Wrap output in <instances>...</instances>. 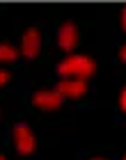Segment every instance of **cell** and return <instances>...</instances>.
Returning a JSON list of instances; mask_svg holds the SVG:
<instances>
[{
    "mask_svg": "<svg viewBox=\"0 0 126 160\" xmlns=\"http://www.w3.org/2000/svg\"><path fill=\"white\" fill-rule=\"evenodd\" d=\"M60 76H78L80 80H85L87 76L94 73V62L85 55H78V57H66V60L57 67Z\"/></svg>",
    "mask_w": 126,
    "mask_h": 160,
    "instance_id": "cell-1",
    "label": "cell"
},
{
    "mask_svg": "<svg viewBox=\"0 0 126 160\" xmlns=\"http://www.w3.org/2000/svg\"><path fill=\"white\" fill-rule=\"evenodd\" d=\"M14 140H16L18 153H30L32 147H34V137H32L30 128H28L25 123H18V126L14 128Z\"/></svg>",
    "mask_w": 126,
    "mask_h": 160,
    "instance_id": "cell-2",
    "label": "cell"
},
{
    "mask_svg": "<svg viewBox=\"0 0 126 160\" xmlns=\"http://www.w3.org/2000/svg\"><path fill=\"white\" fill-rule=\"evenodd\" d=\"M85 89H87L85 80H80V78H66V80H62V82L57 85L55 92L60 94V96H83Z\"/></svg>",
    "mask_w": 126,
    "mask_h": 160,
    "instance_id": "cell-3",
    "label": "cell"
},
{
    "mask_svg": "<svg viewBox=\"0 0 126 160\" xmlns=\"http://www.w3.org/2000/svg\"><path fill=\"white\" fill-rule=\"evenodd\" d=\"M32 103H34L37 108L50 110V108H57V105L62 103V96H60L57 92H39V94H34Z\"/></svg>",
    "mask_w": 126,
    "mask_h": 160,
    "instance_id": "cell-4",
    "label": "cell"
},
{
    "mask_svg": "<svg viewBox=\"0 0 126 160\" xmlns=\"http://www.w3.org/2000/svg\"><path fill=\"white\" fill-rule=\"evenodd\" d=\"M39 53V32H37V28H30L25 34H23V55L25 57H37Z\"/></svg>",
    "mask_w": 126,
    "mask_h": 160,
    "instance_id": "cell-5",
    "label": "cell"
},
{
    "mask_svg": "<svg viewBox=\"0 0 126 160\" xmlns=\"http://www.w3.org/2000/svg\"><path fill=\"white\" fill-rule=\"evenodd\" d=\"M78 37V32H76V25L73 23H64L62 28H60V34H57V39H60V46L64 48V50H71L73 46H76V39Z\"/></svg>",
    "mask_w": 126,
    "mask_h": 160,
    "instance_id": "cell-6",
    "label": "cell"
},
{
    "mask_svg": "<svg viewBox=\"0 0 126 160\" xmlns=\"http://www.w3.org/2000/svg\"><path fill=\"white\" fill-rule=\"evenodd\" d=\"M14 57H16V50L7 43H0V62H12Z\"/></svg>",
    "mask_w": 126,
    "mask_h": 160,
    "instance_id": "cell-7",
    "label": "cell"
},
{
    "mask_svg": "<svg viewBox=\"0 0 126 160\" xmlns=\"http://www.w3.org/2000/svg\"><path fill=\"white\" fill-rule=\"evenodd\" d=\"M7 80H9V73H7V71H0V85L7 82Z\"/></svg>",
    "mask_w": 126,
    "mask_h": 160,
    "instance_id": "cell-8",
    "label": "cell"
},
{
    "mask_svg": "<svg viewBox=\"0 0 126 160\" xmlns=\"http://www.w3.org/2000/svg\"><path fill=\"white\" fill-rule=\"evenodd\" d=\"M122 108L126 110V87H124V92H122Z\"/></svg>",
    "mask_w": 126,
    "mask_h": 160,
    "instance_id": "cell-9",
    "label": "cell"
},
{
    "mask_svg": "<svg viewBox=\"0 0 126 160\" xmlns=\"http://www.w3.org/2000/svg\"><path fill=\"white\" fill-rule=\"evenodd\" d=\"M122 25H124V30H126V7H124V14H122Z\"/></svg>",
    "mask_w": 126,
    "mask_h": 160,
    "instance_id": "cell-10",
    "label": "cell"
},
{
    "mask_svg": "<svg viewBox=\"0 0 126 160\" xmlns=\"http://www.w3.org/2000/svg\"><path fill=\"white\" fill-rule=\"evenodd\" d=\"M119 57H122V60H124V62H126V46H124V48H122V53H119Z\"/></svg>",
    "mask_w": 126,
    "mask_h": 160,
    "instance_id": "cell-11",
    "label": "cell"
},
{
    "mask_svg": "<svg viewBox=\"0 0 126 160\" xmlns=\"http://www.w3.org/2000/svg\"><path fill=\"white\" fill-rule=\"evenodd\" d=\"M0 160H5V158H3V156H0Z\"/></svg>",
    "mask_w": 126,
    "mask_h": 160,
    "instance_id": "cell-12",
    "label": "cell"
},
{
    "mask_svg": "<svg viewBox=\"0 0 126 160\" xmlns=\"http://www.w3.org/2000/svg\"><path fill=\"white\" fill-rule=\"evenodd\" d=\"M96 160H101V158H96Z\"/></svg>",
    "mask_w": 126,
    "mask_h": 160,
    "instance_id": "cell-13",
    "label": "cell"
},
{
    "mask_svg": "<svg viewBox=\"0 0 126 160\" xmlns=\"http://www.w3.org/2000/svg\"><path fill=\"white\" fill-rule=\"evenodd\" d=\"M124 160H126V158H124Z\"/></svg>",
    "mask_w": 126,
    "mask_h": 160,
    "instance_id": "cell-14",
    "label": "cell"
}]
</instances>
